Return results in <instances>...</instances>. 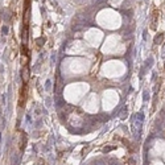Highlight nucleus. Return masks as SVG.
Wrapping results in <instances>:
<instances>
[{"label": "nucleus", "mask_w": 165, "mask_h": 165, "mask_svg": "<svg viewBox=\"0 0 165 165\" xmlns=\"http://www.w3.org/2000/svg\"><path fill=\"white\" fill-rule=\"evenodd\" d=\"M26 83H23V89L20 90V99H19V107H24L25 104V101H26Z\"/></svg>", "instance_id": "f257e3e1"}, {"label": "nucleus", "mask_w": 165, "mask_h": 165, "mask_svg": "<svg viewBox=\"0 0 165 165\" xmlns=\"http://www.w3.org/2000/svg\"><path fill=\"white\" fill-rule=\"evenodd\" d=\"M29 68H28V65H25L23 70H21V79H23V83H28V81H29Z\"/></svg>", "instance_id": "f03ea898"}]
</instances>
